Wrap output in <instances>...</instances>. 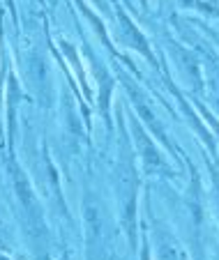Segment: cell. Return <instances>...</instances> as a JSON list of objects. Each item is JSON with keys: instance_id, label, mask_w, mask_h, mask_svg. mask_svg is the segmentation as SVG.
Instances as JSON below:
<instances>
[{"instance_id": "3957f363", "label": "cell", "mask_w": 219, "mask_h": 260, "mask_svg": "<svg viewBox=\"0 0 219 260\" xmlns=\"http://www.w3.org/2000/svg\"><path fill=\"white\" fill-rule=\"evenodd\" d=\"M131 127H134L136 150H139V154H141V159H143V166H146L150 173H159V171H164V159H161L159 150L155 147V143H152L150 138L146 136L143 127L139 124V120H134V122H131Z\"/></svg>"}, {"instance_id": "8992f818", "label": "cell", "mask_w": 219, "mask_h": 260, "mask_svg": "<svg viewBox=\"0 0 219 260\" xmlns=\"http://www.w3.org/2000/svg\"><path fill=\"white\" fill-rule=\"evenodd\" d=\"M141 260H152L150 258V242H148L146 233H143V246H141Z\"/></svg>"}, {"instance_id": "277c9868", "label": "cell", "mask_w": 219, "mask_h": 260, "mask_svg": "<svg viewBox=\"0 0 219 260\" xmlns=\"http://www.w3.org/2000/svg\"><path fill=\"white\" fill-rule=\"evenodd\" d=\"M90 62H93L95 76L99 81V111H102L104 120L111 124V118H108V106H111V90H113V76H108V72L104 69V64L99 62L95 55H90Z\"/></svg>"}, {"instance_id": "7a4b0ae2", "label": "cell", "mask_w": 219, "mask_h": 260, "mask_svg": "<svg viewBox=\"0 0 219 260\" xmlns=\"http://www.w3.org/2000/svg\"><path fill=\"white\" fill-rule=\"evenodd\" d=\"M86 260H104V223L97 203L86 196Z\"/></svg>"}, {"instance_id": "6da1fadb", "label": "cell", "mask_w": 219, "mask_h": 260, "mask_svg": "<svg viewBox=\"0 0 219 260\" xmlns=\"http://www.w3.org/2000/svg\"><path fill=\"white\" fill-rule=\"evenodd\" d=\"M136 184L139 177L134 161H131V147L120 120V154H118V166H116V189H118V203H120V221L131 246H134V240H136Z\"/></svg>"}, {"instance_id": "5b68a950", "label": "cell", "mask_w": 219, "mask_h": 260, "mask_svg": "<svg viewBox=\"0 0 219 260\" xmlns=\"http://www.w3.org/2000/svg\"><path fill=\"white\" fill-rule=\"evenodd\" d=\"M120 25H122V32H125V37H127V44L129 46H134L136 51H141L143 55H146L148 60H152V53H150V46H148V42H146V37H143L141 32H139V28L134 23H131L129 19H127L125 14L120 12Z\"/></svg>"}, {"instance_id": "52a82bcc", "label": "cell", "mask_w": 219, "mask_h": 260, "mask_svg": "<svg viewBox=\"0 0 219 260\" xmlns=\"http://www.w3.org/2000/svg\"><path fill=\"white\" fill-rule=\"evenodd\" d=\"M180 260H185V258H180Z\"/></svg>"}]
</instances>
